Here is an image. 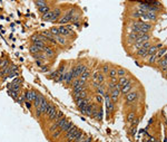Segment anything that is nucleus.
Masks as SVG:
<instances>
[{
  "label": "nucleus",
  "instance_id": "obj_35",
  "mask_svg": "<svg viewBox=\"0 0 167 142\" xmlns=\"http://www.w3.org/2000/svg\"><path fill=\"white\" fill-rule=\"evenodd\" d=\"M94 97H95V103H97L98 105H102V102H104V97L102 95H99V94H96Z\"/></svg>",
  "mask_w": 167,
  "mask_h": 142
},
{
  "label": "nucleus",
  "instance_id": "obj_17",
  "mask_svg": "<svg viewBox=\"0 0 167 142\" xmlns=\"http://www.w3.org/2000/svg\"><path fill=\"white\" fill-rule=\"evenodd\" d=\"M84 85H87V82H84L80 78H75L74 81L71 82V84H70V87L75 88V87H78V86H84Z\"/></svg>",
  "mask_w": 167,
  "mask_h": 142
},
{
  "label": "nucleus",
  "instance_id": "obj_41",
  "mask_svg": "<svg viewBox=\"0 0 167 142\" xmlns=\"http://www.w3.org/2000/svg\"><path fill=\"white\" fill-rule=\"evenodd\" d=\"M93 141H94V138L90 137V135H87V137L85 138L81 142H93Z\"/></svg>",
  "mask_w": 167,
  "mask_h": 142
},
{
  "label": "nucleus",
  "instance_id": "obj_13",
  "mask_svg": "<svg viewBox=\"0 0 167 142\" xmlns=\"http://www.w3.org/2000/svg\"><path fill=\"white\" fill-rule=\"evenodd\" d=\"M61 137H62V132H61L60 129H58V130L54 131L52 133H50V137H49V139H50L51 141H56V140H59Z\"/></svg>",
  "mask_w": 167,
  "mask_h": 142
},
{
  "label": "nucleus",
  "instance_id": "obj_15",
  "mask_svg": "<svg viewBox=\"0 0 167 142\" xmlns=\"http://www.w3.org/2000/svg\"><path fill=\"white\" fill-rule=\"evenodd\" d=\"M107 77L109 78V79L117 77V66H115V65H110V68H109V72H108V74H107Z\"/></svg>",
  "mask_w": 167,
  "mask_h": 142
},
{
  "label": "nucleus",
  "instance_id": "obj_7",
  "mask_svg": "<svg viewBox=\"0 0 167 142\" xmlns=\"http://www.w3.org/2000/svg\"><path fill=\"white\" fill-rule=\"evenodd\" d=\"M25 97H26V101H29L33 103L36 99H37L39 92L37 90H28V91H25Z\"/></svg>",
  "mask_w": 167,
  "mask_h": 142
},
{
  "label": "nucleus",
  "instance_id": "obj_34",
  "mask_svg": "<svg viewBox=\"0 0 167 142\" xmlns=\"http://www.w3.org/2000/svg\"><path fill=\"white\" fill-rule=\"evenodd\" d=\"M49 32H51V35H52V36L55 37H58V36H60V35H59V30H58V27H51L50 29H49Z\"/></svg>",
  "mask_w": 167,
  "mask_h": 142
},
{
  "label": "nucleus",
  "instance_id": "obj_28",
  "mask_svg": "<svg viewBox=\"0 0 167 142\" xmlns=\"http://www.w3.org/2000/svg\"><path fill=\"white\" fill-rule=\"evenodd\" d=\"M166 47H163V48H160L159 51H157V53H156V57H157V60H160V58H163V57H166Z\"/></svg>",
  "mask_w": 167,
  "mask_h": 142
},
{
  "label": "nucleus",
  "instance_id": "obj_27",
  "mask_svg": "<svg viewBox=\"0 0 167 142\" xmlns=\"http://www.w3.org/2000/svg\"><path fill=\"white\" fill-rule=\"evenodd\" d=\"M73 125H74V123H73V121H70V120H68V121L66 122L65 125H64V127H62V128L60 129V130H61V132H62V134H64V133L67 132V131H68V130H69V129L71 128Z\"/></svg>",
  "mask_w": 167,
  "mask_h": 142
},
{
  "label": "nucleus",
  "instance_id": "obj_42",
  "mask_svg": "<svg viewBox=\"0 0 167 142\" xmlns=\"http://www.w3.org/2000/svg\"><path fill=\"white\" fill-rule=\"evenodd\" d=\"M64 142H73V141H69V140H65Z\"/></svg>",
  "mask_w": 167,
  "mask_h": 142
},
{
  "label": "nucleus",
  "instance_id": "obj_8",
  "mask_svg": "<svg viewBox=\"0 0 167 142\" xmlns=\"http://www.w3.org/2000/svg\"><path fill=\"white\" fill-rule=\"evenodd\" d=\"M74 74H73V71H71V68L68 69V71H66L65 73V79H64V84H65L67 87H70V84H71V82L74 81Z\"/></svg>",
  "mask_w": 167,
  "mask_h": 142
},
{
  "label": "nucleus",
  "instance_id": "obj_21",
  "mask_svg": "<svg viewBox=\"0 0 167 142\" xmlns=\"http://www.w3.org/2000/svg\"><path fill=\"white\" fill-rule=\"evenodd\" d=\"M90 77H91V72H90V69L89 68L86 69V71H85V72H84V73L79 76V78H80L81 81H84V82H87Z\"/></svg>",
  "mask_w": 167,
  "mask_h": 142
},
{
  "label": "nucleus",
  "instance_id": "obj_23",
  "mask_svg": "<svg viewBox=\"0 0 167 142\" xmlns=\"http://www.w3.org/2000/svg\"><path fill=\"white\" fill-rule=\"evenodd\" d=\"M110 65L111 64H109V63H104V64L102 65L100 69H99V72L107 76V74H108V72H109V68H110Z\"/></svg>",
  "mask_w": 167,
  "mask_h": 142
},
{
  "label": "nucleus",
  "instance_id": "obj_2",
  "mask_svg": "<svg viewBox=\"0 0 167 142\" xmlns=\"http://www.w3.org/2000/svg\"><path fill=\"white\" fill-rule=\"evenodd\" d=\"M77 6H74V8L70 7L69 9L66 11L65 14L61 16V18L57 21V24H59L60 26H65V25H68V24L71 21V19L74 17V15L77 13Z\"/></svg>",
  "mask_w": 167,
  "mask_h": 142
},
{
  "label": "nucleus",
  "instance_id": "obj_37",
  "mask_svg": "<svg viewBox=\"0 0 167 142\" xmlns=\"http://www.w3.org/2000/svg\"><path fill=\"white\" fill-rule=\"evenodd\" d=\"M64 116H65L64 112H62V111H60V110H58V111H57V114H56V118H55V122H56V121H58V120L62 119Z\"/></svg>",
  "mask_w": 167,
  "mask_h": 142
},
{
  "label": "nucleus",
  "instance_id": "obj_29",
  "mask_svg": "<svg viewBox=\"0 0 167 142\" xmlns=\"http://www.w3.org/2000/svg\"><path fill=\"white\" fill-rule=\"evenodd\" d=\"M52 9V8H51V6L49 5V6H46V7H41V8H38V13H39V14L41 15H45V14H47V13H49V11H50V10Z\"/></svg>",
  "mask_w": 167,
  "mask_h": 142
},
{
  "label": "nucleus",
  "instance_id": "obj_25",
  "mask_svg": "<svg viewBox=\"0 0 167 142\" xmlns=\"http://www.w3.org/2000/svg\"><path fill=\"white\" fill-rule=\"evenodd\" d=\"M33 4H35V6H36L37 8H41V7H46V6L50 5L46 0H36V1H33Z\"/></svg>",
  "mask_w": 167,
  "mask_h": 142
},
{
  "label": "nucleus",
  "instance_id": "obj_14",
  "mask_svg": "<svg viewBox=\"0 0 167 142\" xmlns=\"http://www.w3.org/2000/svg\"><path fill=\"white\" fill-rule=\"evenodd\" d=\"M49 103H50V102L48 101L47 99H45V100H44V101L41 102V104H40V106L38 107V109L40 110V112H41V113H42V115H44V116H45V114H46L47 109H48V106H49Z\"/></svg>",
  "mask_w": 167,
  "mask_h": 142
},
{
  "label": "nucleus",
  "instance_id": "obj_3",
  "mask_svg": "<svg viewBox=\"0 0 167 142\" xmlns=\"http://www.w3.org/2000/svg\"><path fill=\"white\" fill-rule=\"evenodd\" d=\"M57 106L54 104V103H49V106H48V109H47V112L46 114H45V118L46 120L49 122V124L52 123V122H55V118H56V114H57Z\"/></svg>",
  "mask_w": 167,
  "mask_h": 142
},
{
  "label": "nucleus",
  "instance_id": "obj_33",
  "mask_svg": "<svg viewBox=\"0 0 167 142\" xmlns=\"http://www.w3.org/2000/svg\"><path fill=\"white\" fill-rule=\"evenodd\" d=\"M58 75H59V73H58V71L56 69V71H54V72H51L50 74H48L47 77L49 78V79H51V81H55L56 78L58 77Z\"/></svg>",
  "mask_w": 167,
  "mask_h": 142
},
{
  "label": "nucleus",
  "instance_id": "obj_31",
  "mask_svg": "<svg viewBox=\"0 0 167 142\" xmlns=\"http://www.w3.org/2000/svg\"><path fill=\"white\" fill-rule=\"evenodd\" d=\"M56 130H58V125H57V123H56V122H52V123L49 124L47 132L50 134V133H52L54 131H56Z\"/></svg>",
  "mask_w": 167,
  "mask_h": 142
},
{
  "label": "nucleus",
  "instance_id": "obj_18",
  "mask_svg": "<svg viewBox=\"0 0 167 142\" xmlns=\"http://www.w3.org/2000/svg\"><path fill=\"white\" fill-rule=\"evenodd\" d=\"M56 41H57V45H60V46H66V45H68V44L70 43L68 38L62 37V36L56 37Z\"/></svg>",
  "mask_w": 167,
  "mask_h": 142
},
{
  "label": "nucleus",
  "instance_id": "obj_32",
  "mask_svg": "<svg viewBox=\"0 0 167 142\" xmlns=\"http://www.w3.org/2000/svg\"><path fill=\"white\" fill-rule=\"evenodd\" d=\"M33 56L36 60H41V62H45V60H47L44 53H39V54H36V55H33Z\"/></svg>",
  "mask_w": 167,
  "mask_h": 142
},
{
  "label": "nucleus",
  "instance_id": "obj_1",
  "mask_svg": "<svg viewBox=\"0 0 167 142\" xmlns=\"http://www.w3.org/2000/svg\"><path fill=\"white\" fill-rule=\"evenodd\" d=\"M139 99H140V92H139V90L135 88V90H133V91L129 92L128 94H126L124 96V105H134L139 101Z\"/></svg>",
  "mask_w": 167,
  "mask_h": 142
},
{
  "label": "nucleus",
  "instance_id": "obj_16",
  "mask_svg": "<svg viewBox=\"0 0 167 142\" xmlns=\"http://www.w3.org/2000/svg\"><path fill=\"white\" fill-rule=\"evenodd\" d=\"M128 74H130V73L126 68L121 67V66H117V77L118 78L124 77V76H127Z\"/></svg>",
  "mask_w": 167,
  "mask_h": 142
},
{
  "label": "nucleus",
  "instance_id": "obj_19",
  "mask_svg": "<svg viewBox=\"0 0 167 142\" xmlns=\"http://www.w3.org/2000/svg\"><path fill=\"white\" fill-rule=\"evenodd\" d=\"M45 99H46V97L44 96L42 94H40V93H39V94H38V96H37V99H36V100L33 102V106L35 107V109L39 107V106H40V104H41V102L44 101Z\"/></svg>",
  "mask_w": 167,
  "mask_h": 142
},
{
  "label": "nucleus",
  "instance_id": "obj_12",
  "mask_svg": "<svg viewBox=\"0 0 167 142\" xmlns=\"http://www.w3.org/2000/svg\"><path fill=\"white\" fill-rule=\"evenodd\" d=\"M152 38H153V37H152L150 34H143V35H140V36L137 38V40L135 41L134 44H144L146 41H149Z\"/></svg>",
  "mask_w": 167,
  "mask_h": 142
},
{
  "label": "nucleus",
  "instance_id": "obj_10",
  "mask_svg": "<svg viewBox=\"0 0 167 142\" xmlns=\"http://www.w3.org/2000/svg\"><path fill=\"white\" fill-rule=\"evenodd\" d=\"M58 30H59V35L62 37H66L69 39V36L71 34H74L73 30H69L66 26H58Z\"/></svg>",
  "mask_w": 167,
  "mask_h": 142
},
{
  "label": "nucleus",
  "instance_id": "obj_11",
  "mask_svg": "<svg viewBox=\"0 0 167 142\" xmlns=\"http://www.w3.org/2000/svg\"><path fill=\"white\" fill-rule=\"evenodd\" d=\"M136 116H138L137 111L134 110V109H131V110L128 111V112H127V114H126V122H127L128 124H130L133 121H134V119L136 118Z\"/></svg>",
  "mask_w": 167,
  "mask_h": 142
},
{
  "label": "nucleus",
  "instance_id": "obj_39",
  "mask_svg": "<svg viewBox=\"0 0 167 142\" xmlns=\"http://www.w3.org/2000/svg\"><path fill=\"white\" fill-rule=\"evenodd\" d=\"M40 71H41L42 73H47V72H49V66L48 65H42L41 67H40Z\"/></svg>",
  "mask_w": 167,
  "mask_h": 142
},
{
  "label": "nucleus",
  "instance_id": "obj_36",
  "mask_svg": "<svg viewBox=\"0 0 167 142\" xmlns=\"http://www.w3.org/2000/svg\"><path fill=\"white\" fill-rule=\"evenodd\" d=\"M139 122H140V116H136L134 119V121L129 124V127H131V128H137V125L139 124Z\"/></svg>",
  "mask_w": 167,
  "mask_h": 142
},
{
  "label": "nucleus",
  "instance_id": "obj_5",
  "mask_svg": "<svg viewBox=\"0 0 167 142\" xmlns=\"http://www.w3.org/2000/svg\"><path fill=\"white\" fill-rule=\"evenodd\" d=\"M42 53L45 54L47 60H52V58H55L56 56H57V52H56L55 48L51 47V46H48V45L45 46V48H44Z\"/></svg>",
  "mask_w": 167,
  "mask_h": 142
},
{
  "label": "nucleus",
  "instance_id": "obj_9",
  "mask_svg": "<svg viewBox=\"0 0 167 142\" xmlns=\"http://www.w3.org/2000/svg\"><path fill=\"white\" fill-rule=\"evenodd\" d=\"M134 78L135 77H133V76H131L130 74H128L127 76H124V77L118 78V83H117V85H118V86L121 88V87H124L125 85H127V84H128L130 81H133Z\"/></svg>",
  "mask_w": 167,
  "mask_h": 142
},
{
  "label": "nucleus",
  "instance_id": "obj_22",
  "mask_svg": "<svg viewBox=\"0 0 167 142\" xmlns=\"http://www.w3.org/2000/svg\"><path fill=\"white\" fill-rule=\"evenodd\" d=\"M156 62H157L156 55L148 56V57L146 58V65H147V66H154V65L156 64Z\"/></svg>",
  "mask_w": 167,
  "mask_h": 142
},
{
  "label": "nucleus",
  "instance_id": "obj_38",
  "mask_svg": "<svg viewBox=\"0 0 167 142\" xmlns=\"http://www.w3.org/2000/svg\"><path fill=\"white\" fill-rule=\"evenodd\" d=\"M136 129L137 128H131V127H129V129H128V134H129L130 137H134L135 133H136Z\"/></svg>",
  "mask_w": 167,
  "mask_h": 142
},
{
  "label": "nucleus",
  "instance_id": "obj_6",
  "mask_svg": "<svg viewBox=\"0 0 167 142\" xmlns=\"http://www.w3.org/2000/svg\"><path fill=\"white\" fill-rule=\"evenodd\" d=\"M136 79H133V81H130L127 85H125L124 87H121V96H125L126 94H128L129 92H131L133 90H135V84H136Z\"/></svg>",
  "mask_w": 167,
  "mask_h": 142
},
{
  "label": "nucleus",
  "instance_id": "obj_26",
  "mask_svg": "<svg viewBox=\"0 0 167 142\" xmlns=\"http://www.w3.org/2000/svg\"><path fill=\"white\" fill-rule=\"evenodd\" d=\"M96 82H97L98 84H105V83H106V75H104V74H102L100 72H98V75H97V77H96Z\"/></svg>",
  "mask_w": 167,
  "mask_h": 142
},
{
  "label": "nucleus",
  "instance_id": "obj_43",
  "mask_svg": "<svg viewBox=\"0 0 167 142\" xmlns=\"http://www.w3.org/2000/svg\"><path fill=\"white\" fill-rule=\"evenodd\" d=\"M0 78H2V76H1V73H0Z\"/></svg>",
  "mask_w": 167,
  "mask_h": 142
},
{
  "label": "nucleus",
  "instance_id": "obj_4",
  "mask_svg": "<svg viewBox=\"0 0 167 142\" xmlns=\"http://www.w3.org/2000/svg\"><path fill=\"white\" fill-rule=\"evenodd\" d=\"M78 127L77 125H73L71 128L67 131L66 133H64L62 134V138H64V140H69V141H73L74 142L75 138H76V135H77V131H78Z\"/></svg>",
  "mask_w": 167,
  "mask_h": 142
},
{
  "label": "nucleus",
  "instance_id": "obj_40",
  "mask_svg": "<svg viewBox=\"0 0 167 142\" xmlns=\"http://www.w3.org/2000/svg\"><path fill=\"white\" fill-rule=\"evenodd\" d=\"M25 105L27 106V109L29 111H31L33 110V103H31V102H29V101H26L25 102Z\"/></svg>",
  "mask_w": 167,
  "mask_h": 142
},
{
  "label": "nucleus",
  "instance_id": "obj_24",
  "mask_svg": "<svg viewBox=\"0 0 167 142\" xmlns=\"http://www.w3.org/2000/svg\"><path fill=\"white\" fill-rule=\"evenodd\" d=\"M29 52H30V54L31 55H36V54H39V53H42V51L40 48H38L37 46H35L33 44L29 46Z\"/></svg>",
  "mask_w": 167,
  "mask_h": 142
},
{
  "label": "nucleus",
  "instance_id": "obj_30",
  "mask_svg": "<svg viewBox=\"0 0 167 142\" xmlns=\"http://www.w3.org/2000/svg\"><path fill=\"white\" fill-rule=\"evenodd\" d=\"M68 118H66V116H64L62 119H60V120H58V121H56V123H57V125H58V129H61L64 125L66 124V122L68 121Z\"/></svg>",
  "mask_w": 167,
  "mask_h": 142
},
{
  "label": "nucleus",
  "instance_id": "obj_20",
  "mask_svg": "<svg viewBox=\"0 0 167 142\" xmlns=\"http://www.w3.org/2000/svg\"><path fill=\"white\" fill-rule=\"evenodd\" d=\"M41 19L44 20V21H50V23H54V13H52V9H51L49 13L42 15Z\"/></svg>",
  "mask_w": 167,
  "mask_h": 142
}]
</instances>
